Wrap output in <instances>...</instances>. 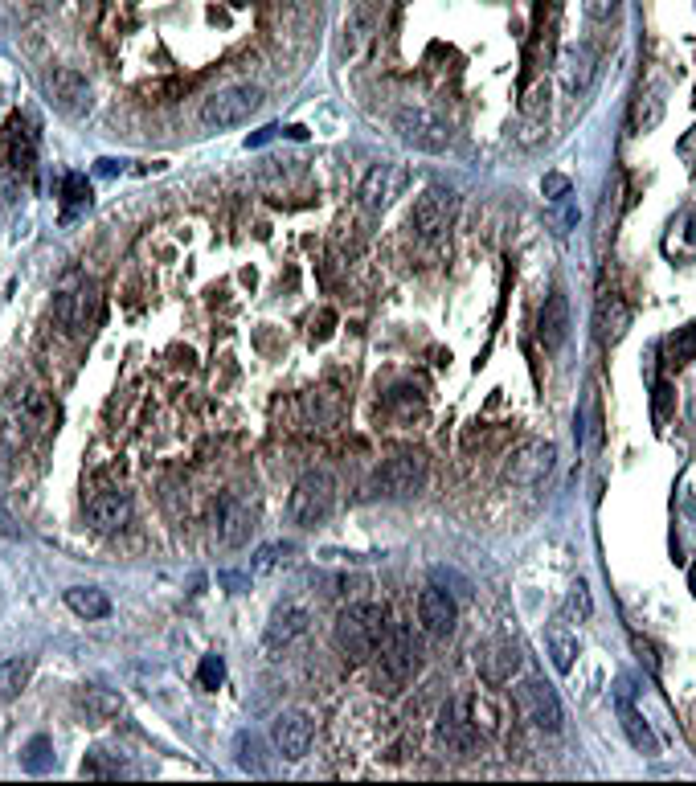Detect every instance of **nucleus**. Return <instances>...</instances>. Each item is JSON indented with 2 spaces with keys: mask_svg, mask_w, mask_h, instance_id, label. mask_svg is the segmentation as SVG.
<instances>
[{
  "mask_svg": "<svg viewBox=\"0 0 696 786\" xmlns=\"http://www.w3.org/2000/svg\"><path fill=\"white\" fill-rule=\"evenodd\" d=\"M426 471H430V463H426L422 451H398V455H389V459L377 467L373 492H381V496H389V500H406V496L422 492Z\"/></svg>",
  "mask_w": 696,
  "mask_h": 786,
  "instance_id": "nucleus-5",
  "label": "nucleus"
},
{
  "mask_svg": "<svg viewBox=\"0 0 696 786\" xmlns=\"http://www.w3.org/2000/svg\"><path fill=\"white\" fill-rule=\"evenodd\" d=\"M86 524L95 533H119L132 524V496L119 492V488H103L86 500Z\"/></svg>",
  "mask_w": 696,
  "mask_h": 786,
  "instance_id": "nucleus-15",
  "label": "nucleus"
},
{
  "mask_svg": "<svg viewBox=\"0 0 696 786\" xmlns=\"http://www.w3.org/2000/svg\"><path fill=\"white\" fill-rule=\"evenodd\" d=\"M336 508V479L328 471H303L287 496V516L299 529H316Z\"/></svg>",
  "mask_w": 696,
  "mask_h": 786,
  "instance_id": "nucleus-2",
  "label": "nucleus"
},
{
  "mask_svg": "<svg viewBox=\"0 0 696 786\" xmlns=\"http://www.w3.org/2000/svg\"><path fill=\"white\" fill-rule=\"evenodd\" d=\"M549 115V82H533L525 99H520V119L525 123H545Z\"/></svg>",
  "mask_w": 696,
  "mask_h": 786,
  "instance_id": "nucleus-34",
  "label": "nucleus"
},
{
  "mask_svg": "<svg viewBox=\"0 0 696 786\" xmlns=\"http://www.w3.org/2000/svg\"><path fill=\"white\" fill-rule=\"evenodd\" d=\"M21 766H25L29 774H46V770L54 766V741H50L46 733L29 737V741H25V750H21Z\"/></svg>",
  "mask_w": 696,
  "mask_h": 786,
  "instance_id": "nucleus-32",
  "label": "nucleus"
},
{
  "mask_svg": "<svg viewBox=\"0 0 696 786\" xmlns=\"http://www.w3.org/2000/svg\"><path fill=\"white\" fill-rule=\"evenodd\" d=\"M553 459H557V451H553V443H545V439H529V443H520L516 451H512V459H508V479L512 484H541V479L553 471Z\"/></svg>",
  "mask_w": 696,
  "mask_h": 786,
  "instance_id": "nucleus-16",
  "label": "nucleus"
},
{
  "mask_svg": "<svg viewBox=\"0 0 696 786\" xmlns=\"http://www.w3.org/2000/svg\"><path fill=\"white\" fill-rule=\"evenodd\" d=\"M475 668H480V680L488 688L508 684L520 672V647H516V639H508V635L488 639L480 651H475Z\"/></svg>",
  "mask_w": 696,
  "mask_h": 786,
  "instance_id": "nucleus-11",
  "label": "nucleus"
},
{
  "mask_svg": "<svg viewBox=\"0 0 696 786\" xmlns=\"http://www.w3.org/2000/svg\"><path fill=\"white\" fill-rule=\"evenodd\" d=\"M66 606L74 610L78 619L95 623V619H107L111 615V598L99 590V586H70L66 590Z\"/></svg>",
  "mask_w": 696,
  "mask_h": 786,
  "instance_id": "nucleus-25",
  "label": "nucleus"
},
{
  "mask_svg": "<svg viewBox=\"0 0 696 786\" xmlns=\"http://www.w3.org/2000/svg\"><path fill=\"white\" fill-rule=\"evenodd\" d=\"M369 29H373V0H353V13L344 21V50L353 54Z\"/></svg>",
  "mask_w": 696,
  "mask_h": 786,
  "instance_id": "nucleus-31",
  "label": "nucleus"
},
{
  "mask_svg": "<svg viewBox=\"0 0 696 786\" xmlns=\"http://www.w3.org/2000/svg\"><path fill=\"white\" fill-rule=\"evenodd\" d=\"M29 672H33V664H29V660H0V705L17 701V696L25 692Z\"/></svg>",
  "mask_w": 696,
  "mask_h": 786,
  "instance_id": "nucleus-30",
  "label": "nucleus"
},
{
  "mask_svg": "<svg viewBox=\"0 0 696 786\" xmlns=\"http://www.w3.org/2000/svg\"><path fill=\"white\" fill-rule=\"evenodd\" d=\"M627 328H631V303L615 287H602L594 299V340L602 348H611L627 336Z\"/></svg>",
  "mask_w": 696,
  "mask_h": 786,
  "instance_id": "nucleus-10",
  "label": "nucleus"
},
{
  "mask_svg": "<svg viewBox=\"0 0 696 786\" xmlns=\"http://www.w3.org/2000/svg\"><path fill=\"white\" fill-rule=\"evenodd\" d=\"M46 95L70 119H78L82 111H91V86H86V78L78 70H70V66H54L46 74Z\"/></svg>",
  "mask_w": 696,
  "mask_h": 786,
  "instance_id": "nucleus-13",
  "label": "nucleus"
},
{
  "mask_svg": "<svg viewBox=\"0 0 696 786\" xmlns=\"http://www.w3.org/2000/svg\"><path fill=\"white\" fill-rule=\"evenodd\" d=\"M250 508L242 504V500H222V508H217V537H222V545L226 549H238L246 537H250Z\"/></svg>",
  "mask_w": 696,
  "mask_h": 786,
  "instance_id": "nucleus-24",
  "label": "nucleus"
},
{
  "mask_svg": "<svg viewBox=\"0 0 696 786\" xmlns=\"http://www.w3.org/2000/svg\"><path fill=\"white\" fill-rule=\"evenodd\" d=\"M377 684H385V692H398L406 680H414L418 672V643L410 635V627H385V639L377 647Z\"/></svg>",
  "mask_w": 696,
  "mask_h": 786,
  "instance_id": "nucleus-4",
  "label": "nucleus"
},
{
  "mask_svg": "<svg viewBox=\"0 0 696 786\" xmlns=\"http://www.w3.org/2000/svg\"><path fill=\"white\" fill-rule=\"evenodd\" d=\"M5 148H9V164L17 172H33V160H37V131L25 115H13L9 127H5Z\"/></svg>",
  "mask_w": 696,
  "mask_h": 786,
  "instance_id": "nucleus-22",
  "label": "nucleus"
},
{
  "mask_svg": "<svg viewBox=\"0 0 696 786\" xmlns=\"http://www.w3.org/2000/svg\"><path fill=\"white\" fill-rule=\"evenodd\" d=\"M74 709H78L82 725H107V721H115L123 713V701L115 692H107V688H82L74 696Z\"/></svg>",
  "mask_w": 696,
  "mask_h": 786,
  "instance_id": "nucleus-23",
  "label": "nucleus"
},
{
  "mask_svg": "<svg viewBox=\"0 0 696 786\" xmlns=\"http://www.w3.org/2000/svg\"><path fill=\"white\" fill-rule=\"evenodd\" d=\"M545 647H549V655H553V668H557V672H570V668H574L578 635H574L570 627H565V619L549 623V631H545Z\"/></svg>",
  "mask_w": 696,
  "mask_h": 786,
  "instance_id": "nucleus-26",
  "label": "nucleus"
},
{
  "mask_svg": "<svg viewBox=\"0 0 696 786\" xmlns=\"http://www.w3.org/2000/svg\"><path fill=\"white\" fill-rule=\"evenodd\" d=\"M103 316V295L95 283H78L74 291H62L58 295V320L74 332V336H86Z\"/></svg>",
  "mask_w": 696,
  "mask_h": 786,
  "instance_id": "nucleus-9",
  "label": "nucleus"
},
{
  "mask_svg": "<svg viewBox=\"0 0 696 786\" xmlns=\"http://www.w3.org/2000/svg\"><path fill=\"white\" fill-rule=\"evenodd\" d=\"M222 680H226L222 655H205V660H201V672H197V684H201L205 692H213V688H222Z\"/></svg>",
  "mask_w": 696,
  "mask_h": 786,
  "instance_id": "nucleus-38",
  "label": "nucleus"
},
{
  "mask_svg": "<svg viewBox=\"0 0 696 786\" xmlns=\"http://www.w3.org/2000/svg\"><path fill=\"white\" fill-rule=\"evenodd\" d=\"M602 418H598V393L594 389H586V402H582V410H578V447L590 455L594 447H598V439H602V426H598Z\"/></svg>",
  "mask_w": 696,
  "mask_h": 786,
  "instance_id": "nucleus-28",
  "label": "nucleus"
},
{
  "mask_svg": "<svg viewBox=\"0 0 696 786\" xmlns=\"http://www.w3.org/2000/svg\"><path fill=\"white\" fill-rule=\"evenodd\" d=\"M434 582H451V586H455V590H451L455 598H467V594H471V586H467V578H459L455 570H443V565H439V570H434Z\"/></svg>",
  "mask_w": 696,
  "mask_h": 786,
  "instance_id": "nucleus-44",
  "label": "nucleus"
},
{
  "mask_svg": "<svg viewBox=\"0 0 696 786\" xmlns=\"http://www.w3.org/2000/svg\"><path fill=\"white\" fill-rule=\"evenodd\" d=\"M312 336H316V340H328V336H332V312H320V328L312 324Z\"/></svg>",
  "mask_w": 696,
  "mask_h": 786,
  "instance_id": "nucleus-46",
  "label": "nucleus"
},
{
  "mask_svg": "<svg viewBox=\"0 0 696 786\" xmlns=\"http://www.w3.org/2000/svg\"><path fill=\"white\" fill-rule=\"evenodd\" d=\"M394 131L418 152H447L451 148V123L426 107H402L394 115Z\"/></svg>",
  "mask_w": 696,
  "mask_h": 786,
  "instance_id": "nucleus-6",
  "label": "nucleus"
},
{
  "mask_svg": "<svg viewBox=\"0 0 696 786\" xmlns=\"http://www.w3.org/2000/svg\"><path fill=\"white\" fill-rule=\"evenodd\" d=\"M361 205L365 209H381L385 205V168H373L365 185H361Z\"/></svg>",
  "mask_w": 696,
  "mask_h": 786,
  "instance_id": "nucleus-36",
  "label": "nucleus"
},
{
  "mask_svg": "<svg viewBox=\"0 0 696 786\" xmlns=\"http://www.w3.org/2000/svg\"><path fill=\"white\" fill-rule=\"evenodd\" d=\"M570 177H561V172H545V181H541V193L549 197V201H565L570 197Z\"/></svg>",
  "mask_w": 696,
  "mask_h": 786,
  "instance_id": "nucleus-42",
  "label": "nucleus"
},
{
  "mask_svg": "<svg viewBox=\"0 0 696 786\" xmlns=\"http://www.w3.org/2000/svg\"><path fill=\"white\" fill-rule=\"evenodd\" d=\"M570 615L578 623H586L594 615V598H590V586L586 582H574V590H570Z\"/></svg>",
  "mask_w": 696,
  "mask_h": 786,
  "instance_id": "nucleus-39",
  "label": "nucleus"
},
{
  "mask_svg": "<svg viewBox=\"0 0 696 786\" xmlns=\"http://www.w3.org/2000/svg\"><path fill=\"white\" fill-rule=\"evenodd\" d=\"M660 119H664V103H660V95H656V91H647V95H639V99H635V107H631V131H635V136L651 131Z\"/></svg>",
  "mask_w": 696,
  "mask_h": 786,
  "instance_id": "nucleus-33",
  "label": "nucleus"
},
{
  "mask_svg": "<svg viewBox=\"0 0 696 786\" xmlns=\"http://www.w3.org/2000/svg\"><path fill=\"white\" fill-rule=\"evenodd\" d=\"M418 619H422V627H426L430 635H451V631H455V619H459L455 594H447L439 582L426 586V590L418 594Z\"/></svg>",
  "mask_w": 696,
  "mask_h": 786,
  "instance_id": "nucleus-17",
  "label": "nucleus"
},
{
  "mask_svg": "<svg viewBox=\"0 0 696 786\" xmlns=\"http://www.w3.org/2000/svg\"><path fill=\"white\" fill-rule=\"evenodd\" d=\"M668 410H672V385L668 381H656V398H651V414H656V426L664 430L668 422Z\"/></svg>",
  "mask_w": 696,
  "mask_h": 786,
  "instance_id": "nucleus-41",
  "label": "nucleus"
},
{
  "mask_svg": "<svg viewBox=\"0 0 696 786\" xmlns=\"http://www.w3.org/2000/svg\"><path fill=\"white\" fill-rule=\"evenodd\" d=\"M688 361H696V324L676 328V332L664 340V365H668V369H684Z\"/></svg>",
  "mask_w": 696,
  "mask_h": 786,
  "instance_id": "nucleus-29",
  "label": "nucleus"
},
{
  "mask_svg": "<svg viewBox=\"0 0 696 786\" xmlns=\"http://www.w3.org/2000/svg\"><path fill=\"white\" fill-rule=\"evenodd\" d=\"M615 696H619V721H623V733H627V741H631V746H635L639 754L656 758V754H660V741H656V733H651V725L643 721V713L631 705V684H627V680H619Z\"/></svg>",
  "mask_w": 696,
  "mask_h": 786,
  "instance_id": "nucleus-21",
  "label": "nucleus"
},
{
  "mask_svg": "<svg viewBox=\"0 0 696 786\" xmlns=\"http://www.w3.org/2000/svg\"><path fill=\"white\" fill-rule=\"evenodd\" d=\"M82 774L86 778H119L123 766H107L103 762V750H91V754H86V762H82Z\"/></svg>",
  "mask_w": 696,
  "mask_h": 786,
  "instance_id": "nucleus-40",
  "label": "nucleus"
},
{
  "mask_svg": "<svg viewBox=\"0 0 696 786\" xmlns=\"http://www.w3.org/2000/svg\"><path fill=\"white\" fill-rule=\"evenodd\" d=\"M0 537H9V541H17L21 537V524H17V516L0 504Z\"/></svg>",
  "mask_w": 696,
  "mask_h": 786,
  "instance_id": "nucleus-45",
  "label": "nucleus"
},
{
  "mask_svg": "<svg viewBox=\"0 0 696 786\" xmlns=\"http://www.w3.org/2000/svg\"><path fill=\"white\" fill-rule=\"evenodd\" d=\"M258 107H263V91H258V86H250V82L222 86V91H213L201 103V123L213 131L242 127V123H250V115H258Z\"/></svg>",
  "mask_w": 696,
  "mask_h": 786,
  "instance_id": "nucleus-3",
  "label": "nucleus"
},
{
  "mask_svg": "<svg viewBox=\"0 0 696 786\" xmlns=\"http://www.w3.org/2000/svg\"><path fill=\"white\" fill-rule=\"evenodd\" d=\"M271 741H275V750H279L287 762H299L303 754L312 750V741H316V725H312V717H308V713H299V709L279 713V717H275V725H271Z\"/></svg>",
  "mask_w": 696,
  "mask_h": 786,
  "instance_id": "nucleus-14",
  "label": "nucleus"
},
{
  "mask_svg": "<svg viewBox=\"0 0 696 786\" xmlns=\"http://www.w3.org/2000/svg\"><path fill=\"white\" fill-rule=\"evenodd\" d=\"M308 623H312V615H308L303 606H295V602L275 606V610H271V623H267V635H263L267 651H283V647H291L303 631H308Z\"/></svg>",
  "mask_w": 696,
  "mask_h": 786,
  "instance_id": "nucleus-20",
  "label": "nucleus"
},
{
  "mask_svg": "<svg viewBox=\"0 0 696 786\" xmlns=\"http://www.w3.org/2000/svg\"><path fill=\"white\" fill-rule=\"evenodd\" d=\"M62 193H66V205H70V209H78V205H91V185H86V177H82V172H66Z\"/></svg>",
  "mask_w": 696,
  "mask_h": 786,
  "instance_id": "nucleus-37",
  "label": "nucleus"
},
{
  "mask_svg": "<svg viewBox=\"0 0 696 786\" xmlns=\"http://www.w3.org/2000/svg\"><path fill=\"white\" fill-rule=\"evenodd\" d=\"M434 741L451 754V758H471V750L480 746V729L467 717L463 705H447L439 713V725H434Z\"/></svg>",
  "mask_w": 696,
  "mask_h": 786,
  "instance_id": "nucleus-12",
  "label": "nucleus"
},
{
  "mask_svg": "<svg viewBox=\"0 0 696 786\" xmlns=\"http://www.w3.org/2000/svg\"><path fill=\"white\" fill-rule=\"evenodd\" d=\"M537 340L545 353H557V348L570 340V299H565V291H553L545 299V308L537 316Z\"/></svg>",
  "mask_w": 696,
  "mask_h": 786,
  "instance_id": "nucleus-19",
  "label": "nucleus"
},
{
  "mask_svg": "<svg viewBox=\"0 0 696 786\" xmlns=\"http://www.w3.org/2000/svg\"><path fill=\"white\" fill-rule=\"evenodd\" d=\"M455 209H459L455 189H447V185H430V189L414 201L410 226H414V234H418V238H426V242H430V238H439V234H447V230H451Z\"/></svg>",
  "mask_w": 696,
  "mask_h": 786,
  "instance_id": "nucleus-7",
  "label": "nucleus"
},
{
  "mask_svg": "<svg viewBox=\"0 0 696 786\" xmlns=\"http://www.w3.org/2000/svg\"><path fill=\"white\" fill-rule=\"evenodd\" d=\"M582 9L590 21H611L619 13V0H582Z\"/></svg>",
  "mask_w": 696,
  "mask_h": 786,
  "instance_id": "nucleus-43",
  "label": "nucleus"
},
{
  "mask_svg": "<svg viewBox=\"0 0 696 786\" xmlns=\"http://www.w3.org/2000/svg\"><path fill=\"white\" fill-rule=\"evenodd\" d=\"M590 74H594V62H590L586 50H565V58H561V82H565V91L582 95L586 86H590Z\"/></svg>",
  "mask_w": 696,
  "mask_h": 786,
  "instance_id": "nucleus-27",
  "label": "nucleus"
},
{
  "mask_svg": "<svg viewBox=\"0 0 696 786\" xmlns=\"http://www.w3.org/2000/svg\"><path fill=\"white\" fill-rule=\"evenodd\" d=\"M287 557H291V545H283V541H275V545H263V549L254 553L250 570H254V574H275V570H279V565H283Z\"/></svg>",
  "mask_w": 696,
  "mask_h": 786,
  "instance_id": "nucleus-35",
  "label": "nucleus"
},
{
  "mask_svg": "<svg viewBox=\"0 0 696 786\" xmlns=\"http://www.w3.org/2000/svg\"><path fill=\"white\" fill-rule=\"evenodd\" d=\"M5 422H9V434H13V439H17V434H21L25 426L41 430V426L50 422V398H46L41 389H17L13 398H9Z\"/></svg>",
  "mask_w": 696,
  "mask_h": 786,
  "instance_id": "nucleus-18",
  "label": "nucleus"
},
{
  "mask_svg": "<svg viewBox=\"0 0 696 786\" xmlns=\"http://www.w3.org/2000/svg\"><path fill=\"white\" fill-rule=\"evenodd\" d=\"M516 709H520V717H525L529 725H537L541 733H561V701H557V692H553V684H545V680H525L516 688Z\"/></svg>",
  "mask_w": 696,
  "mask_h": 786,
  "instance_id": "nucleus-8",
  "label": "nucleus"
},
{
  "mask_svg": "<svg viewBox=\"0 0 696 786\" xmlns=\"http://www.w3.org/2000/svg\"><path fill=\"white\" fill-rule=\"evenodd\" d=\"M574 222H578V213H574V209H561V213H557V226H561L557 234H570Z\"/></svg>",
  "mask_w": 696,
  "mask_h": 786,
  "instance_id": "nucleus-47",
  "label": "nucleus"
},
{
  "mask_svg": "<svg viewBox=\"0 0 696 786\" xmlns=\"http://www.w3.org/2000/svg\"><path fill=\"white\" fill-rule=\"evenodd\" d=\"M332 639L340 647V655L348 664H369L381 639H385V610L373 606V602H353L344 606L336 615V627H332Z\"/></svg>",
  "mask_w": 696,
  "mask_h": 786,
  "instance_id": "nucleus-1",
  "label": "nucleus"
}]
</instances>
